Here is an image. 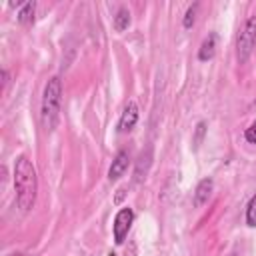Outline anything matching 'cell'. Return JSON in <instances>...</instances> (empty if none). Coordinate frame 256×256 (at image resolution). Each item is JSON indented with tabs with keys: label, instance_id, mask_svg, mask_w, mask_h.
Masks as SVG:
<instances>
[{
	"label": "cell",
	"instance_id": "cell-13",
	"mask_svg": "<svg viewBox=\"0 0 256 256\" xmlns=\"http://www.w3.org/2000/svg\"><path fill=\"white\" fill-rule=\"evenodd\" d=\"M204 134H206V122H204V120H200V122L196 124V130H194V138H192V144H194V148H200V144H202V140H204Z\"/></svg>",
	"mask_w": 256,
	"mask_h": 256
},
{
	"label": "cell",
	"instance_id": "cell-10",
	"mask_svg": "<svg viewBox=\"0 0 256 256\" xmlns=\"http://www.w3.org/2000/svg\"><path fill=\"white\" fill-rule=\"evenodd\" d=\"M130 22H132V18H130L128 8H124V6L118 8V12H116V16H114V30H116V32H124V30H128Z\"/></svg>",
	"mask_w": 256,
	"mask_h": 256
},
{
	"label": "cell",
	"instance_id": "cell-3",
	"mask_svg": "<svg viewBox=\"0 0 256 256\" xmlns=\"http://www.w3.org/2000/svg\"><path fill=\"white\" fill-rule=\"evenodd\" d=\"M254 46H256V16H250L240 28V34L236 40V58L240 64H244L250 58Z\"/></svg>",
	"mask_w": 256,
	"mask_h": 256
},
{
	"label": "cell",
	"instance_id": "cell-7",
	"mask_svg": "<svg viewBox=\"0 0 256 256\" xmlns=\"http://www.w3.org/2000/svg\"><path fill=\"white\" fill-rule=\"evenodd\" d=\"M212 190H214V182H212V178H202V180L198 182L196 190H194V206H202V204H206L208 198H210V194H212Z\"/></svg>",
	"mask_w": 256,
	"mask_h": 256
},
{
	"label": "cell",
	"instance_id": "cell-8",
	"mask_svg": "<svg viewBox=\"0 0 256 256\" xmlns=\"http://www.w3.org/2000/svg\"><path fill=\"white\" fill-rule=\"evenodd\" d=\"M214 54H216V34H208L202 40L200 48H198V60L200 62H208V60L214 58Z\"/></svg>",
	"mask_w": 256,
	"mask_h": 256
},
{
	"label": "cell",
	"instance_id": "cell-5",
	"mask_svg": "<svg viewBox=\"0 0 256 256\" xmlns=\"http://www.w3.org/2000/svg\"><path fill=\"white\" fill-rule=\"evenodd\" d=\"M138 116H140L138 104H136L134 100H128L126 106H124V110H122L120 122H118V132L126 134V132H130V130H134V126H136V122H138Z\"/></svg>",
	"mask_w": 256,
	"mask_h": 256
},
{
	"label": "cell",
	"instance_id": "cell-6",
	"mask_svg": "<svg viewBox=\"0 0 256 256\" xmlns=\"http://www.w3.org/2000/svg\"><path fill=\"white\" fill-rule=\"evenodd\" d=\"M128 166H130V154H128L126 150H120V152L114 156V160H112V164H110V168H108V180H110V182L118 180V178L128 170Z\"/></svg>",
	"mask_w": 256,
	"mask_h": 256
},
{
	"label": "cell",
	"instance_id": "cell-2",
	"mask_svg": "<svg viewBox=\"0 0 256 256\" xmlns=\"http://www.w3.org/2000/svg\"><path fill=\"white\" fill-rule=\"evenodd\" d=\"M60 106H62V80L58 76H52L44 84L42 104H40V120L46 132H52L56 128L60 118Z\"/></svg>",
	"mask_w": 256,
	"mask_h": 256
},
{
	"label": "cell",
	"instance_id": "cell-16",
	"mask_svg": "<svg viewBox=\"0 0 256 256\" xmlns=\"http://www.w3.org/2000/svg\"><path fill=\"white\" fill-rule=\"evenodd\" d=\"M122 196H124V190H118V196H116V202H120V200H122Z\"/></svg>",
	"mask_w": 256,
	"mask_h": 256
},
{
	"label": "cell",
	"instance_id": "cell-15",
	"mask_svg": "<svg viewBox=\"0 0 256 256\" xmlns=\"http://www.w3.org/2000/svg\"><path fill=\"white\" fill-rule=\"evenodd\" d=\"M122 256H136V244H134V242H130V244H128V248L124 250V254H122Z\"/></svg>",
	"mask_w": 256,
	"mask_h": 256
},
{
	"label": "cell",
	"instance_id": "cell-4",
	"mask_svg": "<svg viewBox=\"0 0 256 256\" xmlns=\"http://www.w3.org/2000/svg\"><path fill=\"white\" fill-rule=\"evenodd\" d=\"M132 222H134V210H132L130 206H124V208H120V210L116 212L114 224H112V232H114V242H116L118 246L124 244V240H126V236H128V232H130Z\"/></svg>",
	"mask_w": 256,
	"mask_h": 256
},
{
	"label": "cell",
	"instance_id": "cell-14",
	"mask_svg": "<svg viewBox=\"0 0 256 256\" xmlns=\"http://www.w3.org/2000/svg\"><path fill=\"white\" fill-rule=\"evenodd\" d=\"M244 138H246V142H250V144H256V120L244 130Z\"/></svg>",
	"mask_w": 256,
	"mask_h": 256
},
{
	"label": "cell",
	"instance_id": "cell-12",
	"mask_svg": "<svg viewBox=\"0 0 256 256\" xmlns=\"http://www.w3.org/2000/svg\"><path fill=\"white\" fill-rule=\"evenodd\" d=\"M246 224L252 226V228L256 226V192L252 194V198L246 206Z\"/></svg>",
	"mask_w": 256,
	"mask_h": 256
},
{
	"label": "cell",
	"instance_id": "cell-1",
	"mask_svg": "<svg viewBox=\"0 0 256 256\" xmlns=\"http://www.w3.org/2000/svg\"><path fill=\"white\" fill-rule=\"evenodd\" d=\"M14 190H16V202L22 212H28L36 202L38 192V176L32 160L28 156H18L14 162Z\"/></svg>",
	"mask_w": 256,
	"mask_h": 256
},
{
	"label": "cell",
	"instance_id": "cell-9",
	"mask_svg": "<svg viewBox=\"0 0 256 256\" xmlns=\"http://www.w3.org/2000/svg\"><path fill=\"white\" fill-rule=\"evenodd\" d=\"M34 12H36V2H24V6L18 12V22L22 26H30L34 22Z\"/></svg>",
	"mask_w": 256,
	"mask_h": 256
},
{
	"label": "cell",
	"instance_id": "cell-11",
	"mask_svg": "<svg viewBox=\"0 0 256 256\" xmlns=\"http://www.w3.org/2000/svg\"><path fill=\"white\" fill-rule=\"evenodd\" d=\"M198 2H194L188 10H186V14H184V18H182V26L186 28V30H190L192 26H194V22H196V12H198Z\"/></svg>",
	"mask_w": 256,
	"mask_h": 256
}]
</instances>
